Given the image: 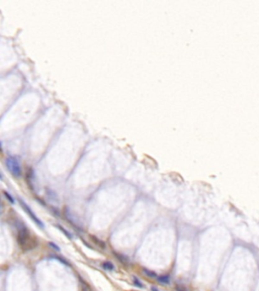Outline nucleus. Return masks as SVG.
Segmentation results:
<instances>
[{"label": "nucleus", "mask_w": 259, "mask_h": 291, "mask_svg": "<svg viewBox=\"0 0 259 291\" xmlns=\"http://www.w3.org/2000/svg\"><path fill=\"white\" fill-rule=\"evenodd\" d=\"M17 243L18 246L23 252L33 250L37 247V241L36 239L30 235V233L25 226H22L21 229H18L17 233Z\"/></svg>", "instance_id": "obj_1"}, {"label": "nucleus", "mask_w": 259, "mask_h": 291, "mask_svg": "<svg viewBox=\"0 0 259 291\" xmlns=\"http://www.w3.org/2000/svg\"><path fill=\"white\" fill-rule=\"evenodd\" d=\"M6 166L9 169V171L11 172V174L15 177H19L21 175V167L20 164H19L18 161L15 158H9L7 159L6 162Z\"/></svg>", "instance_id": "obj_2"}, {"label": "nucleus", "mask_w": 259, "mask_h": 291, "mask_svg": "<svg viewBox=\"0 0 259 291\" xmlns=\"http://www.w3.org/2000/svg\"><path fill=\"white\" fill-rule=\"evenodd\" d=\"M20 204H21V206L23 207V209H25V210L26 211V213L29 214V215L30 216V217H31V219H33V221H34V222H36L39 226L42 227V229H43V227H44V223H43V222L40 221V219L38 218V216H37L36 214H34L33 211L30 210V208L29 206H27L26 204H25V202H23V201H20Z\"/></svg>", "instance_id": "obj_3"}, {"label": "nucleus", "mask_w": 259, "mask_h": 291, "mask_svg": "<svg viewBox=\"0 0 259 291\" xmlns=\"http://www.w3.org/2000/svg\"><path fill=\"white\" fill-rule=\"evenodd\" d=\"M157 280H158V282L161 283V284L167 285V284H170L171 279H170L169 276H168V275H161V276L157 277Z\"/></svg>", "instance_id": "obj_4"}, {"label": "nucleus", "mask_w": 259, "mask_h": 291, "mask_svg": "<svg viewBox=\"0 0 259 291\" xmlns=\"http://www.w3.org/2000/svg\"><path fill=\"white\" fill-rule=\"evenodd\" d=\"M101 267L104 269V270H107V271H113L116 268H115V265L112 264L111 262L109 261H105L103 262L102 264H101Z\"/></svg>", "instance_id": "obj_5"}, {"label": "nucleus", "mask_w": 259, "mask_h": 291, "mask_svg": "<svg viewBox=\"0 0 259 291\" xmlns=\"http://www.w3.org/2000/svg\"><path fill=\"white\" fill-rule=\"evenodd\" d=\"M113 253V255L117 258V260H119L120 262H121V263H124V264H128V259L125 258V256H123V255H120V254H119V253H116V252H112Z\"/></svg>", "instance_id": "obj_6"}, {"label": "nucleus", "mask_w": 259, "mask_h": 291, "mask_svg": "<svg viewBox=\"0 0 259 291\" xmlns=\"http://www.w3.org/2000/svg\"><path fill=\"white\" fill-rule=\"evenodd\" d=\"M133 283H134V285L138 287V288H144V284L142 283V281H141L139 278H137L136 276L133 277Z\"/></svg>", "instance_id": "obj_7"}, {"label": "nucleus", "mask_w": 259, "mask_h": 291, "mask_svg": "<svg viewBox=\"0 0 259 291\" xmlns=\"http://www.w3.org/2000/svg\"><path fill=\"white\" fill-rule=\"evenodd\" d=\"M143 272L147 275L148 277H150V278H157L158 276H157V274H156V272H154V271H151V270H149V269H143Z\"/></svg>", "instance_id": "obj_8"}, {"label": "nucleus", "mask_w": 259, "mask_h": 291, "mask_svg": "<svg viewBox=\"0 0 259 291\" xmlns=\"http://www.w3.org/2000/svg\"><path fill=\"white\" fill-rule=\"evenodd\" d=\"M53 258H55V259H57L58 261H60V262H62L63 264H65V265H67V266H71L70 265V263L67 261V260H65V259H63L62 257H59V256H53Z\"/></svg>", "instance_id": "obj_9"}, {"label": "nucleus", "mask_w": 259, "mask_h": 291, "mask_svg": "<svg viewBox=\"0 0 259 291\" xmlns=\"http://www.w3.org/2000/svg\"><path fill=\"white\" fill-rule=\"evenodd\" d=\"M91 239L93 240L94 242H95L96 245H98L99 247H101V248H105V247H107V246H105V244H103V242L99 241V240H98V239H96L95 237H91Z\"/></svg>", "instance_id": "obj_10"}, {"label": "nucleus", "mask_w": 259, "mask_h": 291, "mask_svg": "<svg viewBox=\"0 0 259 291\" xmlns=\"http://www.w3.org/2000/svg\"><path fill=\"white\" fill-rule=\"evenodd\" d=\"M49 245H50V247H52V248H53V249H54V250H56L57 252H59V251H60V248H59V247H58L57 245H55V244H54V243H52V242H50V243H49Z\"/></svg>", "instance_id": "obj_11"}, {"label": "nucleus", "mask_w": 259, "mask_h": 291, "mask_svg": "<svg viewBox=\"0 0 259 291\" xmlns=\"http://www.w3.org/2000/svg\"><path fill=\"white\" fill-rule=\"evenodd\" d=\"M81 284H82V291H91V290H90L89 287H88L87 285H86L84 282H83V283H81Z\"/></svg>", "instance_id": "obj_12"}, {"label": "nucleus", "mask_w": 259, "mask_h": 291, "mask_svg": "<svg viewBox=\"0 0 259 291\" xmlns=\"http://www.w3.org/2000/svg\"><path fill=\"white\" fill-rule=\"evenodd\" d=\"M59 226V229H60V230H61V231H63V233H64V234H66V235H67V237H68V238H71V235H70V234L68 233V231H66V230H64V229H63V227H62L61 226Z\"/></svg>", "instance_id": "obj_13"}, {"label": "nucleus", "mask_w": 259, "mask_h": 291, "mask_svg": "<svg viewBox=\"0 0 259 291\" xmlns=\"http://www.w3.org/2000/svg\"><path fill=\"white\" fill-rule=\"evenodd\" d=\"M176 291H187V289L183 286H176Z\"/></svg>", "instance_id": "obj_14"}, {"label": "nucleus", "mask_w": 259, "mask_h": 291, "mask_svg": "<svg viewBox=\"0 0 259 291\" xmlns=\"http://www.w3.org/2000/svg\"><path fill=\"white\" fill-rule=\"evenodd\" d=\"M5 196L7 197V199H9V200H10V202H11V203H14V200H13V198L11 197V196L9 195V193H7V192H5Z\"/></svg>", "instance_id": "obj_15"}, {"label": "nucleus", "mask_w": 259, "mask_h": 291, "mask_svg": "<svg viewBox=\"0 0 259 291\" xmlns=\"http://www.w3.org/2000/svg\"><path fill=\"white\" fill-rule=\"evenodd\" d=\"M151 290H152V291H159V289L157 288V287H154V286L151 287Z\"/></svg>", "instance_id": "obj_16"}]
</instances>
